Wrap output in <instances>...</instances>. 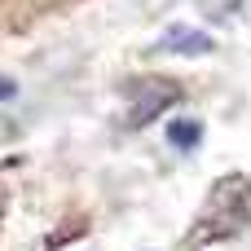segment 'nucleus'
<instances>
[{
	"instance_id": "1",
	"label": "nucleus",
	"mask_w": 251,
	"mask_h": 251,
	"mask_svg": "<svg viewBox=\"0 0 251 251\" xmlns=\"http://www.w3.org/2000/svg\"><path fill=\"white\" fill-rule=\"evenodd\" d=\"M150 88H159V93H146V101H137L132 106V124L141 128V124H150L163 106H172L176 101V84H150Z\"/></svg>"
},
{
	"instance_id": "2",
	"label": "nucleus",
	"mask_w": 251,
	"mask_h": 251,
	"mask_svg": "<svg viewBox=\"0 0 251 251\" xmlns=\"http://www.w3.org/2000/svg\"><path fill=\"white\" fill-rule=\"evenodd\" d=\"M199 137H203L199 119H172V124H168V141H172L176 150H194Z\"/></svg>"
},
{
	"instance_id": "3",
	"label": "nucleus",
	"mask_w": 251,
	"mask_h": 251,
	"mask_svg": "<svg viewBox=\"0 0 251 251\" xmlns=\"http://www.w3.org/2000/svg\"><path fill=\"white\" fill-rule=\"evenodd\" d=\"M168 44L190 49V53H207V49H212V40H207V35H199V31H172V35H168Z\"/></svg>"
}]
</instances>
